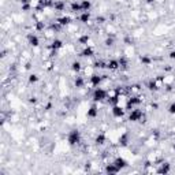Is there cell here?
<instances>
[{"label":"cell","instance_id":"obj_3","mask_svg":"<svg viewBox=\"0 0 175 175\" xmlns=\"http://www.w3.org/2000/svg\"><path fill=\"white\" fill-rule=\"evenodd\" d=\"M144 116V112L140 108H134V110H130V114H129V120L130 122H140Z\"/></svg>","mask_w":175,"mask_h":175},{"label":"cell","instance_id":"obj_12","mask_svg":"<svg viewBox=\"0 0 175 175\" xmlns=\"http://www.w3.org/2000/svg\"><path fill=\"white\" fill-rule=\"evenodd\" d=\"M94 55V49L92 48V47H85L84 49L81 51V56H84V58H90V56Z\"/></svg>","mask_w":175,"mask_h":175},{"label":"cell","instance_id":"obj_38","mask_svg":"<svg viewBox=\"0 0 175 175\" xmlns=\"http://www.w3.org/2000/svg\"><path fill=\"white\" fill-rule=\"evenodd\" d=\"M173 151H174V152H175V144H174V145H173Z\"/></svg>","mask_w":175,"mask_h":175},{"label":"cell","instance_id":"obj_8","mask_svg":"<svg viewBox=\"0 0 175 175\" xmlns=\"http://www.w3.org/2000/svg\"><path fill=\"white\" fill-rule=\"evenodd\" d=\"M107 69L108 70H112V71H115V70L120 69V63H119V59H111L107 62Z\"/></svg>","mask_w":175,"mask_h":175},{"label":"cell","instance_id":"obj_14","mask_svg":"<svg viewBox=\"0 0 175 175\" xmlns=\"http://www.w3.org/2000/svg\"><path fill=\"white\" fill-rule=\"evenodd\" d=\"M119 171H120V170H119V168H118L114 163L106 165V173H107V174H118Z\"/></svg>","mask_w":175,"mask_h":175},{"label":"cell","instance_id":"obj_29","mask_svg":"<svg viewBox=\"0 0 175 175\" xmlns=\"http://www.w3.org/2000/svg\"><path fill=\"white\" fill-rule=\"evenodd\" d=\"M44 27H45V23H44V22H41V21L40 22H36V29L37 30L41 31V30H44Z\"/></svg>","mask_w":175,"mask_h":175},{"label":"cell","instance_id":"obj_37","mask_svg":"<svg viewBox=\"0 0 175 175\" xmlns=\"http://www.w3.org/2000/svg\"><path fill=\"white\" fill-rule=\"evenodd\" d=\"M146 3H153V0H146Z\"/></svg>","mask_w":175,"mask_h":175},{"label":"cell","instance_id":"obj_20","mask_svg":"<svg viewBox=\"0 0 175 175\" xmlns=\"http://www.w3.org/2000/svg\"><path fill=\"white\" fill-rule=\"evenodd\" d=\"M71 70L74 73H79L82 70V65H81V62H78V60H74V62L71 63Z\"/></svg>","mask_w":175,"mask_h":175},{"label":"cell","instance_id":"obj_26","mask_svg":"<svg viewBox=\"0 0 175 175\" xmlns=\"http://www.w3.org/2000/svg\"><path fill=\"white\" fill-rule=\"evenodd\" d=\"M39 82V75L37 74H30L29 75V84H36Z\"/></svg>","mask_w":175,"mask_h":175},{"label":"cell","instance_id":"obj_33","mask_svg":"<svg viewBox=\"0 0 175 175\" xmlns=\"http://www.w3.org/2000/svg\"><path fill=\"white\" fill-rule=\"evenodd\" d=\"M119 63H120V67H127V60L125 58H120Z\"/></svg>","mask_w":175,"mask_h":175},{"label":"cell","instance_id":"obj_36","mask_svg":"<svg viewBox=\"0 0 175 175\" xmlns=\"http://www.w3.org/2000/svg\"><path fill=\"white\" fill-rule=\"evenodd\" d=\"M22 4H26V3H30V0H19Z\"/></svg>","mask_w":175,"mask_h":175},{"label":"cell","instance_id":"obj_7","mask_svg":"<svg viewBox=\"0 0 175 175\" xmlns=\"http://www.w3.org/2000/svg\"><path fill=\"white\" fill-rule=\"evenodd\" d=\"M89 81H90V85H92V86L97 88V86H100L101 81H103V77H101V75H98V74H92Z\"/></svg>","mask_w":175,"mask_h":175},{"label":"cell","instance_id":"obj_24","mask_svg":"<svg viewBox=\"0 0 175 175\" xmlns=\"http://www.w3.org/2000/svg\"><path fill=\"white\" fill-rule=\"evenodd\" d=\"M70 8H71V11H73V12H77V11H82L81 3H78V2H73L71 4H70Z\"/></svg>","mask_w":175,"mask_h":175},{"label":"cell","instance_id":"obj_25","mask_svg":"<svg viewBox=\"0 0 175 175\" xmlns=\"http://www.w3.org/2000/svg\"><path fill=\"white\" fill-rule=\"evenodd\" d=\"M74 85H75V88H82L85 85V79L82 77H77L74 81Z\"/></svg>","mask_w":175,"mask_h":175},{"label":"cell","instance_id":"obj_13","mask_svg":"<svg viewBox=\"0 0 175 175\" xmlns=\"http://www.w3.org/2000/svg\"><path fill=\"white\" fill-rule=\"evenodd\" d=\"M89 21H90V12L89 11H82L81 14H79V22H82V23H88Z\"/></svg>","mask_w":175,"mask_h":175},{"label":"cell","instance_id":"obj_11","mask_svg":"<svg viewBox=\"0 0 175 175\" xmlns=\"http://www.w3.org/2000/svg\"><path fill=\"white\" fill-rule=\"evenodd\" d=\"M98 115V107L96 106V104H93L90 108L88 110V112H86V116L88 118H96Z\"/></svg>","mask_w":175,"mask_h":175},{"label":"cell","instance_id":"obj_21","mask_svg":"<svg viewBox=\"0 0 175 175\" xmlns=\"http://www.w3.org/2000/svg\"><path fill=\"white\" fill-rule=\"evenodd\" d=\"M119 144L122 146H127L129 145V134L127 133H125V134H122L119 137Z\"/></svg>","mask_w":175,"mask_h":175},{"label":"cell","instance_id":"obj_17","mask_svg":"<svg viewBox=\"0 0 175 175\" xmlns=\"http://www.w3.org/2000/svg\"><path fill=\"white\" fill-rule=\"evenodd\" d=\"M53 7H55V10L56 11H63L66 8V4H65V2H62V0H55L53 2Z\"/></svg>","mask_w":175,"mask_h":175},{"label":"cell","instance_id":"obj_5","mask_svg":"<svg viewBox=\"0 0 175 175\" xmlns=\"http://www.w3.org/2000/svg\"><path fill=\"white\" fill-rule=\"evenodd\" d=\"M111 112H112V116L114 118H122L123 115H125V110H123V108L120 107L119 104L112 106V108H111Z\"/></svg>","mask_w":175,"mask_h":175},{"label":"cell","instance_id":"obj_35","mask_svg":"<svg viewBox=\"0 0 175 175\" xmlns=\"http://www.w3.org/2000/svg\"><path fill=\"white\" fill-rule=\"evenodd\" d=\"M103 21H104V18H103V17L97 18V22H98V23H103Z\"/></svg>","mask_w":175,"mask_h":175},{"label":"cell","instance_id":"obj_28","mask_svg":"<svg viewBox=\"0 0 175 175\" xmlns=\"http://www.w3.org/2000/svg\"><path fill=\"white\" fill-rule=\"evenodd\" d=\"M106 47H112L114 45V37H107L106 41H104Z\"/></svg>","mask_w":175,"mask_h":175},{"label":"cell","instance_id":"obj_18","mask_svg":"<svg viewBox=\"0 0 175 175\" xmlns=\"http://www.w3.org/2000/svg\"><path fill=\"white\" fill-rule=\"evenodd\" d=\"M106 141H107V137H106V134H103V133H100V134L96 137V140H94L96 145H104Z\"/></svg>","mask_w":175,"mask_h":175},{"label":"cell","instance_id":"obj_10","mask_svg":"<svg viewBox=\"0 0 175 175\" xmlns=\"http://www.w3.org/2000/svg\"><path fill=\"white\" fill-rule=\"evenodd\" d=\"M112 163L115 164L116 167L119 168V170H123V168H126L127 165H129V164H127V161H126V160H125V159H123V157H116L115 160L112 161Z\"/></svg>","mask_w":175,"mask_h":175},{"label":"cell","instance_id":"obj_16","mask_svg":"<svg viewBox=\"0 0 175 175\" xmlns=\"http://www.w3.org/2000/svg\"><path fill=\"white\" fill-rule=\"evenodd\" d=\"M171 171V164L170 163H163L161 167L157 170V174H168Z\"/></svg>","mask_w":175,"mask_h":175},{"label":"cell","instance_id":"obj_1","mask_svg":"<svg viewBox=\"0 0 175 175\" xmlns=\"http://www.w3.org/2000/svg\"><path fill=\"white\" fill-rule=\"evenodd\" d=\"M108 97V92L106 90V89L103 88H94L93 93H92V98H93L94 103H100V101L106 100V98Z\"/></svg>","mask_w":175,"mask_h":175},{"label":"cell","instance_id":"obj_34","mask_svg":"<svg viewBox=\"0 0 175 175\" xmlns=\"http://www.w3.org/2000/svg\"><path fill=\"white\" fill-rule=\"evenodd\" d=\"M168 58H170V59H175V51H171V52L170 53H168Z\"/></svg>","mask_w":175,"mask_h":175},{"label":"cell","instance_id":"obj_19","mask_svg":"<svg viewBox=\"0 0 175 175\" xmlns=\"http://www.w3.org/2000/svg\"><path fill=\"white\" fill-rule=\"evenodd\" d=\"M146 86H148V89H149L151 92H156V90H159V88H160V86L157 85V82H156V79H152V81H149Z\"/></svg>","mask_w":175,"mask_h":175},{"label":"cell","instance_id":"obj_22","mask_svg":"<svg viewBox=\"0 0 175 175\" xmlns=\"http://www.w3.org/2000/svg\"><path fill=\"white\" fill-rule=\"evenodd\" d=\"M90 40V36L89 34H82V36L78 37V44H82V45H86Z\"/></svg>","mask_w":175,"mask_h":175},{"label":"cell","instance_id":"obj_30","mask_svg":"<svg viewBox=\"0 0 175 175\" xmlns=\"http://www.w3.org/2000/svg\"><path fill=\"white\" fill-rule=\"evenodd\" d=\"M152 60L148 58V56H141V63L142 65H151Z\"/></svg>","mask_w":175,"mask_h":175},{"label":"cell","instance_id":"obj_15","mask_svg":"<svg viewBox=\"0 0 175 175\" xmlns=\"http://www.w3.org/2000/svg\"><path fill=\"white\" fill-rule=\"evenodd\" d=\"M56 22H58L60 26L63 27V26H67V25L71 23V18H70V17H66V15H65V17L58 18V21H56Z\"/></svg>","mask_w":175,"mask_h":175},{"label":"cell","instance_id":"obj_32","mask_svg":"<svg viewBox=\"0 0 175 175\" xmlns=\"http://www.w3.org/2000/svg\"><path fill=\"white\" fill-rule=\"evenodd\" d=\"M31 8V4L30 3H26V4H22V11H29Z\"/></svg>","mask_w":175,"mask_h":175},{"label":"cell","instance_id":"obj_6","mask_svg":"<svg viewBox=\"0 0 175 175\" xmlns=\"http://www.w3.org/2000/svg\"><path fill=\"white\" fill-rule=\"evenodd\" d=\"M27 43H29V45L33 47V48L39 47V45H40V39H39V36H36V34H33V33L27 34Z\"/></svg>","mask_w":175,"mask_h":175},{"label":"cell","instance_id":"obj_23","mask_svg":"<svg viewBox=\"0 0 175 175\" xmlns=\"http://www.w3.org/2000/svg\"><path fill=\"white\" fill-rule=\"evenodd\" d=\"M81 7H82V11H89L92 8V2L90 0H82Z\"/></svg>","mask_w":175,"mask_h":175},{"label":"cell","instance_id":"obj_4","mask_svg":"<svg viewBox=\"0 0 175 175\" xmlns=\"http://www.w3.org/2000/svg\"><path fill=\"white\" fill-rule=\"evenodd\" d=\"M142 103V100H141V97H138V96H133V97H130L129 100H127V110H133L135 106H140V104Z\"/></svg>","mask_w":175,"mask_h":175},{"label":"cell","instance_id":"obj_9","mask_svg":"<svg viewBox=\"0 0 175 175\" xmlns=\"http://www.w3.org/2000/svg\"><path fill=\"white\" fill-rule=\"evenodd\" d=\"M49 48L53 51V52H56V51H59V49H62L63 48V41L62 40H59V39H55L51 43V45H49Z\"/></svg>","mask_w":175,"mask_h":175},{"label":"cell","instance_id":"obj_27","mask_svg":"<svg viewBox=\"0 0 175 175\" xmlns=\"http://www.w3.org/2000/svg\"><path fill=\"white\" fill-rule=\"evenodd\" d=\"M93 66H94L96 69H104V67H107V63H104V62H101V60H98V62H96Z\"/></svg>","mask_w":175,"mask_h":175},{"label":"cell","instance_id":"obj_2","mask_svg":"<svg viewBox=\"0 0 175 175\" xmlns=\"http://www.w3.org/2000/svg\"><path fill=\"white\" fill-rule=\"evenodd\" d=\"M67 142L69 145L74 146V145H78L81 142V133L78 130H71L67 135Z\"/></svg>","mask_w":175,"mask_h":175},{"label":"cell","instance_id":"obj_31","mask_svg":"<svg viewBox=\"0 0 175 175\" xmlns=\"http://www.w3.org/2000/svg\"><path fill=\"white\" fill-rule=\"evenodd\" d=\"M168 112H170L171 115H175V101L170 104V107H168Z\"/></svg>","mask_w":175,"mask_h":175}]
</instances>
